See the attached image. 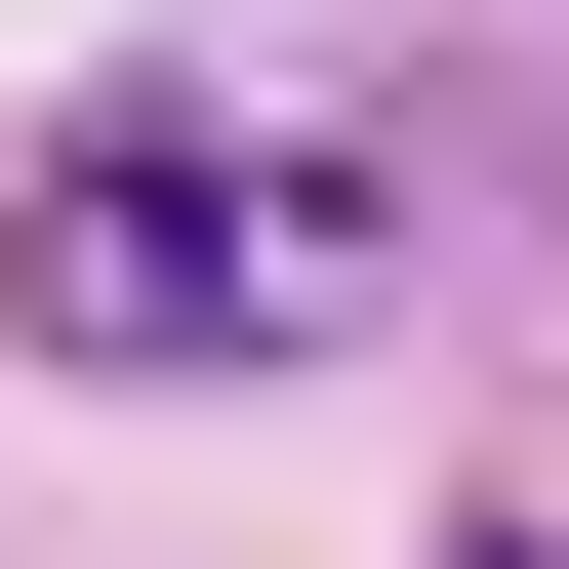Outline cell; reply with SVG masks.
<instances>
[{"mask_svg":"<svg viewBox=\"0 0 569 569\" xmlns=\"http://www.w3.org/2000/svg\"><path fill=\"white\" fill-rule=\"evenodd\" d=\"M244 284H326V203H244L203 122H82L41 163V326L82 367H244Z\"/></svg>","mask_w":569,"mask_h":569,"instance_id":"obj_1","label":"cell"}]
</instances>
